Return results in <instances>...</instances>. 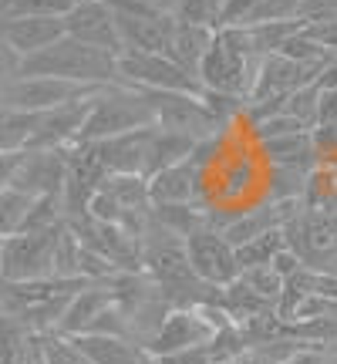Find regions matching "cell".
<instances>
[{
    "label": "cell",
    "instance_id": "27",
    "mask_svg": "<svg viewBox=\"0 0 337 364\" xmlns=\"http://www.w3.org/2000/svg\"><path fill=\"white\" fill-rule=\"evenodd\" d=\"M300 21H267V24H250L247 27V38L253 44V51L260 58H267V54H277L280 51V44H284L290 34H297L300 31Z\"/></svg>",
    "mask_w": 337,
    "mask_h": 364
},
{
    "label": "cell",
    "instance_id": "30",
    "mask_svg": "<svg viewBox=\"0 0 337 364\" xmlns=\"http://www.w3.org/2000/svg\"><path fill=\"white\" fill-rule=\"evenodd\" d=\"M220 14H223V0H179L176 21H179V24H196V27L220 31Z\"/></svg>",
    "mask_w": 337,
    "mask_h": 364
},
{
    "label": "cell",
    "instance_id": "10",
    "mask_svg": "<svg viewBox=\"0 0 337 364\" xmlns=\"http://www.w3.org/2000/svg\"><path fill=\"white\" fill-rule=\"evenodd\" d=\"M98 91L81 95V98H75V102H68V105H58V108H51V112H41L38 129H34V135H31L27 152H54V149H68V145L78 142L81 129H85V118H88L91 102H95Z\"/></svg>",
    "mask_w": 337,
    "mask_h": 364
},
{
    "label": "cell",
    "instance_id": "28",
    "mask_svg": "<svg viewBox=\"0 0 337 364\" xmlns=\"http://www.w3.org/2000/svg\"><path fill=\"white\" fill-rule=\"evenodd\" d=\"M206 351H209V358H213V364L236 361V358H243V354L250 351V341H247V334H243V327L230 321V324H223L213 331Z\"/></svg>",
    "mask_w": 337,
    "mask_h": 364
},
{
    "label": "cell",
    "instance_id": "34",
    "mask_svg": "<svg viewBox=\"0 0 337 364\" xmlns=\"http://www.w3.org/2000/svg\"><path fill=\"white\" fill-rule=\"evenodd\" d=\"M240 277L257 290L260 297L270 300L273 307H277V300H280V294H284V277L273 270V267H253V270H243Z\"/></svg>",
    "mask_w": 337,
    "mask_h": 364
},
{
    "label": "cell",
    "instance_id": "31",
    "mask_svg": "<svg viewBox=\"0 0 337 364\" xmlns=\"http://www.w3.org/2000/svg\"><path fill=\"white\" fill-rule=\"evenodd\" d=\"M78 253H81L78 236L71 233L68 226H61L58 243H54V270H51V277H65V280L81 277V273H78Z\"/></svg>",
    "mask_w": 337,
    "mask_h": 364
},
{
    "label": "cell",
    "instance_id": "39",
    "mask_svg": "<svg viewBox=\"0 0 337 364\" xmlns=\"http://www.w3.org/2000/svg\"><path fill=\"white\" fill-rule=\"evenodd\" d=\"M159 364H213L209 358L206 344H199V348H186V351H176V354H166V358H156Z\"/></svg>",
    "mask_w": 337,
    "mask_h": 364
},
{
    "label": "cell",
    "instance_id": "3",
    "mask_svg": "<svg viewBox=\"0 0 337 364\" xmlns=\"http://www.w3.org/2000/svg\"><path fill=\"white\" fill-rule=\"evenodd\" d=\"M145 125H156V115H152L149 98H145L139 88L115 81V85H105V88L95 95L78 142H102V139L125 135V132L145 129Z\"/></svg>",
    "mask_w": 337,
    "mask_h": 364
},
{
    "label": "cell",
    "instance_id": "29",
    "mask_svg": "<svg viewBox=\"0 0 337 364\" xmlns=\"http://www.w3.org/2000/svg\"><path fill=\"white\" fill-rule=\"evenodd\" d=\"M75 0H0V21L14 17H65Z\"/></svg>",
    "mask_w": 337,
    "mask_h": 364
},
{
    "label": "cell",
    "instance_id": "38",
    "mask_svg": "<svg viewBox=\"0 0 337 364\" xmlns=\"http://www.w3.org/2000/svg\"><path fill=\"white\" fill-rule=\"evenodd\" d=\"M327 17H337V0H300L297 21L314 24V21H327Z\"/></svg>",
    "mask_w": 337,
    "mask_h": 364
},
{
    "label": "cell",
    "instance_id": "17",
    "mask_svg": "<svg viewBox=\"0 0 337 364\" xmlns=\"http://www.w3.org/2000/svg\"><path fill=\"white\" fill-rule=\"evenodd\" d=\"M112 304V290L105 280H91L78 290V294H71L68 300L65 314H61V321H58V331L54 334H61V338H75V334H85L91 327V321L98 317Z\"/></svg>",
    "mask_w": 337,
    "mask_h": 364
},
{
    "label": "cell",
    "instance_id": "46",
    "mask_svg": "<svg viewBox=\"0 0 337 364\" xmlns=\"http://www.w3.org/2000/svg\"><path fill=\"white\" fill-rule=\"evenodd\" d=\"M145 4L159 14H168V17H176V11H179V0H145Z\"/></svg>",
    "mask_w": 337,
    "mask_h": 364
},
{
    "label": "cell",
    "instance_id": "24",
    "mask_svg": "<svg viewBox=\"0 0 337 364\" xmlns=\"http://www.w3.org/2000/svg\"><path fill=\"white\" fill-rule=\"evenodd\" d=\"M38 118L41 115L34 112H4L0 115V152H27Z\"/></svg>",
    "mask_w": 337,
    "mask_h": 364
},
{
    "label": "cell",
    "instance_id": "47",
    "mask_svg": "<svg viewBox=\"0 0 337 364\" xmlns=\"http://www.w3.org/2000/svg\"><path fill=\"white\" fill-rule=\"evenodd\" d=\"M324 364H337V344L324 348Z\"/></svg>",
    "mask_w": 337,
    "mask_h": 364
},
{
    "label": "cell",
    "instance_id": "36",
    "mask_svg": "<svg viewBox=\"0 0 337 364\" xmlns=\"http://www.w3.org/2000/svg\"><path fill=\"white\" fill-rule=\"evenodd\" d=\"M257 4H260V0H223L220 27H243Z\"/></svg>",
    "mask_w": 337,
    "mask_h": 364
},
{
    "label": "cell",
    "instance_id": "12",
    "mask_svg": "<svg viewBox=\"0 0 337 364\" xmlns=\"http://www.w3.org/2000/svg\"><path fill=\"white\" fill-rule=\"evenodd\" d=\"M65 176H68L65 149H54V152H24L21 166L14 172L11 189L31 196V199L34 196H61Z\"/></svg>",
    "mask_w": 337,
    "mask_h": 364
},
{
    "label": "cell",
    "instance_id": "25",
    "mask_svg": "<svg viewBox=\"0 0 337 364\" xmlns=\"http://www.w3.org/2000/svg\"><path fill=\"white\" fill-rule=\"evenodd\" d=\"M54 226H65V209H61V196H34L24 213L21 233H44Z\"/></svg>",
    "mask_w": 337,
    "mask_h": 364
},
{
    "label": "cell",
    "instance_id": "9",
    "mask_svg": "<svg viewBox=\"0 0 337 364\" xmlns=\"http://www.w3.org/2000/svg\"><path fill=\"white\" fill-rule=\"evenodd\" d=\"M65 34L68 38L81 41V44H91L98 51L112 54H125V44L118 38V24L115 14L105 0H75V7L65 14Z\"/></svg>",
    "mask_w": 337,
    "mask_h": 364
},
{
    "label": "cell",
    "instance_id": "4",
    "mask_svg": "<svg viewBox=\"0 0 337 364\" xmlns=\"http://www.w3.org/2000/svg\"><path fill=\"white\" fill-rule=\"evenodd\" d=\"M61 226L44 233H14L4 240V263H0V284H27L44 280L54 270V243Z\"/></svg>",
    "mask_w": 337,
    "mask_h": 364
},
{
    "label": "cell",
    "instance_id": "14",
    "mask_svg": "<svg viewBox=\"0 0 337 364\" xmlns=\"http://www.w3.org/2000/svg\"><path fill=\"white\" fill-rule=\"evenodd\" d=\"M58 38H65V17H14V21H0V41L21 61L44 51V48H51Z\"/></svg>",
    "mask_w": 337,
    "mask_h": 364
},
{
    "label": "cell",
    "instance_id": "44",
    "mask_svg": "<svg viewBox=\"0 0 337 364\" xmlns=\"http://www.w3.org/2000/svg\"><path fill=\"white\" fill-rule=\"evenodd\" d=\"M314 88L317 91H331V88H337V54L327 61L324 68H321V75L314 78Z\"/></svg>",
    "mask_w": 337,
    "mask_h": 364
},
{
    "label": "cell",
    "instance_id": "1",
    "mask_svg": "<svg viewBox=\"0 0 337 364\" xmlns=\"http://www.w3.org/2000/svg\"><path fill=\"white\" fill-rule=\"evenodd\" d=\"M17 78H61L75 85H115V58L75 38H58L51 48L21 61Z\"/></svg>",
    "mask_w": 337,
    "mask_h": 364
},
{
    "label": "cell",
    "instance_id": "40",
    "mask_svg": "<svg viewBox=\"0 0 337 364\" xmlns=\"http://www.w3.org/2000/svg\"><path fill=\"white\" fill-rule=\"evenodd\" d=\"M327 122H337V88L317 91V118H314V125H327Z\"/></svg>",
    "mask_w": 337,
    "mask_h": 364
},
{
    "label": "cell",
    "instance_id": "8",
    "mask_svg": "<svg viewBox=\"0 0 337 364\" xmlns=\"http://www.w3.org/2000/svg\"><path fill=\"white\" fill-rule=\"evenodd\" d=\"M189 267L199 273V280L209 287H226L240 277V263H236V250L226 243V236L213 226H199L182 240Z\"/></svg>",
    "mask_w": 337,
    "mask_h": 364
},
{
    "label": "cell",
    "instance_id": "35",
    "mask_svg": "<svg viewBox=\"0 0 337 364\" xmlns=\"http://www.w3.org/2000/svg\"><path fill=\"white\" fill-rule=\"evenodd\" d=\"M297 11H300V0H260L243 27L267 24V21H297ZM300 24H304V21H300Z\"/></svg>",
    "mask_w": 337,
    "mask_h": 364
},
{
    "label": "cell",
    "instance_id": "21",
    "mask_svg": "<svg viewBox=\"0 0 337 364\" xmlns=\"http://www.w3.org/2000/svg\"><path fill=\"white\" fill-rule=\"evenodd\" d=\"M193 149H196V139L179 135V132H166L156 125V135H152V142H149V156H145V179L162 169H168V166L186 162V159L193 156Z\"/></svg>",
    "mask_w": 337,
    "mask_h": 364
},
{
    "label": "cell",
    "instance_id": "16",
    "mask_svg": "<svg viewBox=\"0 0 337 364\" xmlns=\"http://www.w3.org/2000/svg\"><path fill=\"white\" fill-rule=\"evenodd\" d=\"M115 24H118V38L125 44V51L168 54V48H172L176 17H168V14H159V17H118L115 14Z\"/></svg>",
    "mask_w": 337,
    "mask_h": 364
},
{
    "label": "cell",
    "instance_id": "6",
    "mask_svg": "<svg viewBox=\"0 0 337 364\" xmlns=\"http://www.w3.org/2000/svg\"><path fill=\"white\" fill-rule=\"evenodd\" d=\"M152 105V115H156V125L166 132H179V135H189V139H209L220 129L213 118H209L206 105H203V95H189V91H149L139 88Z\"/></svg>",
    "mask_w": 337,
    "mask_h": 364
},
{
    "label": "cell",
    "instance_id": "41",
    "mask_svg": "<svg viewBox=\"0 0 337 364\" xmlns=\"http://www.w3.org/2000/svg\"><path fill=\"white\" fill-rule=\"evenodd\" d=\"M21 159H24V152H0V189H11Z\"/></svg>",
    "mask_w": 337,
    "mask_h": 364
},
{
    "label": "cell",
    "instance_id": "13",
    "mask_svg": "<svg viewBox=\"0 0 337 364\" xmlns=\"http://www.w3.org/2000/svg\"><path fill=\"white\" fill-rule=\"evenodd\" d=\"M152 135H156V125H145V129L112 135V139L91 145H95V156L108 176H145V156H149Z\"/></svg>",
    "mask_w": 337,
    "mask_h": 364
},
{
    "label": "cell",
    "instance_id": "11",
    "mask_svg": "<svg viewBox=\"0 0 337 364\" xmlns=\"http://www.w3.org/2000/svg\"><path fill=\"white\" fill-rule=\"evenodd\" d=\"M213 338V324H209L199 307H172L166 314V321L159 324L152 341L145 344L149 358H166V354L186 351V348H199L209 344Z\"/></svg>",
    "mask_w": 337,
    "mask_h": 364
},
{
    "label": "cell",
    "instance_id": "49",
    "mask_svg": "<svg viewBox=\"0 0 337 364\" xmlns=\"http://www.w3.org/2000/svg\"><path fill=\"white\" fill-rule=\"evenodd\" d=\"M0 263H4V236H0Z\"/></svg>",
    "mask_w": 337,
    "mask_h": 364
},
{
    "label": "cell",
    "instance_id": "15",
    "mask_svg": "<svg viewBox=\"0 0 337 364\" xmlns=\"http://www.w3.org/2000/svg\"><path fill=\"white\" fill-rule=\"evenodd\" d=\"M203 193H206V172H199L189 159L149 176V199L159 206H172V203L203 206Z\"/></svg>",
    "mask_w": 337,
    "mask_h": 364
},
{
    "label": "cell",
    "instance_id": "45",
    "mask_svg": "<svg viewBox=\"0 0 337 364\" xmlns=\"http://www.w3.org/2000/svg\"><path fill=\"white\" fill-rule=\"evenodd\" d=\"M284 364H324V348H300V351Z\"/></svg>",
    "mask_w": 337,
    "mask_h": 364
},
{
    "label": "cell",
    "instance_id": "2",
    "mask_svg": "<svg viewBox=\"0 0 337 364\" xmlns=\"http://www.w3.org/2000/svg\"><path fill=\"white\" fill-rule=\"evenodd\" d=\"M260 68V54L247 38V27H220L213 34V44L203 54L199 65V85L206 91H230V95H243L247 98L253 88Z\"/></svg>",
    "mask_w": 337,
    "mask_h": 364
},
{
    "label": "cell",
    "instance_id": "22",
    "mask_svg": "<svg viewBox=\"0 0 337 364\" xmlns=\"http://www.w3.org/2000/svg\"><path fill=\"white\" fill-rule=\"evenodd\" d=\"M317 169V166H314ZM311 169H294V166H263V199L284 203V199H300L307 186Z\"/></svg>",
    "mask_w": 337,
    "mask_h": 364
},
{
    "label": "cell",
    "instance_id": "33",
    "mask_svg": "<svg viewBox=\"0 0 337 364\" xmlns=\"http://www.w3.org/2000/svg\"><path fill=\"white\" fill-rule=\"evenodd\" d=\"M280 112H287L290 118H297L304 129H314V118H317V88H314V85H304V88L290 91Z\"/></svg>",
    "mask_w": 337,
    "mask_h": 364
},
{
    "label": "cell",
    "instance_id": "18",
    "mask_svg": "<svg viewBox=\"0 0 337 364\" xmlns=\"http://www.w3.org/2000/svg\"><path fill=\"white\" fill-rule=\"evenodd\" d=\"M71 348L88 364H142L145 351L129 338H112V334H75Z\"/></svg>",
    "mask_w": 337,
    "mask_h": 364
},
{
    "label": "cell",
    "instance_id": "23",
    "mask_svg": "<svg viewBox=\"0 0 337 364\" xmlns=\"http://www.w3.org/2000/svg\"><path fill=\"white\" fill-rule=\"evenodd\" d=\"M284 247H287L284 226H280V230H267V233H260V236H253V240H247V243L233 247L236 250V263H240V273L253 270V267H270L273 257H277Z\"/></svg>",
    "mask_w": 337,
    "mask_h": 364
},
{
    "label": "cell",
    "instance_id": "48",
    "mask_svg": "<svg viewBox=\"0 0 337 364\" xmlns=\"http://www.w3.org/2000/svg\"><path fill=\"white\" fill-rule=\"evenodd\" d=\"M142 364H159V361H156V358H149V354H145V361H142Z\"/></svg>",
    "mask_w": 337,
    "mask_h": 364
},
{
    "label": "cell",
    "instance_id": "42",
    "mask_svg": "<svg viewBox=\"0 0 337 364\" xmlns=\"http://www.w3.org/2000/svg\"><path fill=\"white\" fill-rule=\"evenodd\" d=\"M17 68H21V58L0 41V85L4 81H11V78H17Z\"/></svg>",
    "mask_w": 337,
    "mask_h": 364
},
{
    "label": "cell",
    "instance_id": "5",
    "mask_svg": "<svg viewBox=\"0 0 337 364\" xmlns=\"http://www.w3.org/2000/svg\"><path fill=\"white\" fill-rule=\"evenodd\" d=\"M115 71L122 85L132 88H149V91H189V95H203L199 78L189 71H182L168 54H142V51H125L115 58Z\"/></svg>",
    "mask_w": 337,
    "mask_h": 364
},
{
    "label": "cell",
    "instance_id": "20",
    "mask_svg": "<svg viewBox=\"0 0 337 364\" xmlns=\"http://www.w3.org/2000/svg\"><path fill=\"white\" fill-rule=\"evenodd\" d=\"M213 34H216V31H209V27L179 24V21H176V34H172L168 58H172L182 71H189L196 78V75H199V65H203V54H206V48L213 44Z\"/></svg>",
    "mask_w": 337,
    "mask_h": 364
},
{
    "label": "cell",
    "instance_id": "19",
    "mask_svg": "<svg viewBox=\"0 0 337 364\" xmlns=\"http://www.w3.org/2000/svg\"><path fill=\"white\" fill-rule=\"evenodd\" d=\"M257 149H260L263 166H294V169H314V166H321L317 156H314L311 129L290 132V135H280V139H267Z\"/></svg>",
    "mask_w": 337,
    "mask_h": 364
},
{
    "label": "cell",
    "instance_id": "43",
    "mask_svg": "<svg viewBox=\"0 0 337 364\" xmlns=\"http://www.w3.org/2000/svg\"><path fill=\"white\" fill-rule=\"evenodd\" d=\"M270 267H273V270H277V273H280V277H284V280H287V277H290V273H297L300 270V267H304V263H300L297 260V253H290V250H280V253H277V257H273V263H270Z\"/></svg>",
    "mask_w": 337,
    "mask_h": 364
},
{
    "label": "cell",
    "instance_id": "26",
    "mask_svg": "<svg viewBox=\"0 0 337 364\" xmlns=\"http://www.w3.org/2000/svg\"><path fill=\"white\" fill-rule=\"evenodd\" d=\"M102 186L112 193V199L122 206V213H125V209L152 206V199H149V179H145V176H108Z\"/></svg>",
    "mask_w": 337,
    "mask_h": 364
},
{
    "label": "cell",
    "instance_id": "32",
    "mask_svg": "<svg viewBox=\"0 0 337 364\" xmlns=\"http://www.w3.org/2000/svg\"><path fill=\"white\" fill-rule=\"evenodd\" d=\"M31 206V196L17 193V189H0V236L21 233V223H24V213Z\"/></svg>",
    "mask_w": 337,
    "mask_h": 364
},
{
    "label": "cell",
    "instance_id": "7",
    "mask_svg": "<svg viewBox=\"0 0 337 364\" xmlns=\"http://www.w3.org/2000/svg\"><path fill=\"white\" fill-rule=\"evenodd\" d=\"M102 85H75V81H61V78H11L0 85V108L4 112H51L58 105H68L91 95Z\"/></svg>",
    "mask_w": 337,
    "mask_h": 364
},
{
    "label": "cell",
    "instance_id": "37",
    "mask_svg": "<svg viewBox=\"0 0 337 364\" xmlns=\"http://www.w3.org/2000/svg\"><path fill=\"white\" fill-rule=\"evenodd\" d=\"M304 34L314 38L321 48L337 54V17H327V21H314V24H304Z\"/></svg>",
    "mask_w": 337,
    "mask_h": 364
}]
</instances>
